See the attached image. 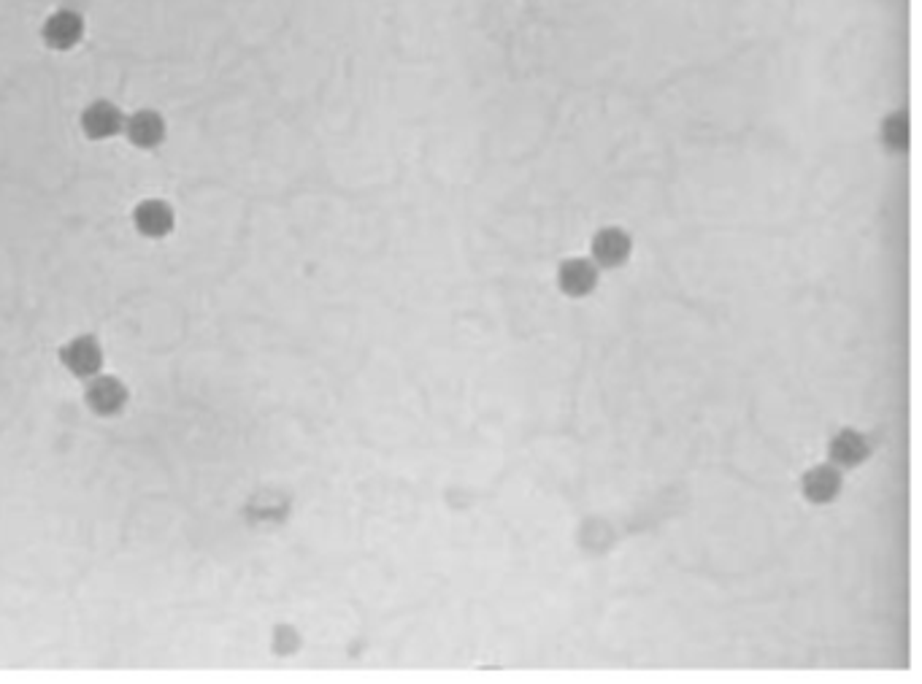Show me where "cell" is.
<instances>
[{"label":"cell","instance_id":"6da1fadb","mask_svg":"<svg viewBox=\"0 0 922 684\" xmlns=\"http://www.w3.org/2000/svg\"><path fill=\"white\" fill-rule=\"evenodd\" d=\"M63 363L68 365V371L82 379L98 376V371L103 368V352L98 347V341L92 336H79L71 344H65L63 349Z\"/></svg>","mask_w":922,"mask_h":684},{"label":"cell","instance_id":"7a4b0ae2","mask_svg":"<svg viewBox=\"0 0 922 684\" xmlns=\"http://www.w3.org/2000/svg\"><path fill=\"white\" fill-rule=\"evenodd\" d=\"M82 128L90 138H111L117 136L119 130L125 128V117L122 111L109 101H95L90 103L82 114Z\"/></svg>","mask_w":922,"mask_h":684},{"label":"cell","instance_id":"3957f363","mask_svg":"<svg viewBox=\"0 0 922 684\" xmlns=\"http://www.w3.org/2000/svg\"><path fill=\"white\" fill-rule=\"evenodd\" d=\"M84 33V22L76 11H55L52 17L46 19L44 25V41L52 49H71L79 44V38Z\"/></svg>","mask_w":922,"mask_h":684},{"label":"cell","instance_id":"277c9868","mask_svg":"<svg viewBox=\"0 0 922 684\" xmlns=\"http://www.w3.org/2000/svg\"><path fill=\"white\" fill-rule=\"evenodd\" d=\"M125 133H128L130 144L141 146V149H155L163 144L165 138V122L157 111H136L133 117L125 119Z\"/></svg>","mask_w":922,"mask_h":684},{"label":"cell","instance_id":"5b68a950","mask_svg":"<svg viewBox=\"0 0 922 684\" xmlns=\"http://www.w3.org/2000/svg\"><path fill=\"white\" fill-rule=\"evenodd\" d=\"M136 228L149 238H160L168 236L171 228H174V209L168 206L165 201H157V198H149V201L138 203L136 214Z\"/></svg>","mask_w":922,"mask_h":684},{"label":"cell","instance_id":"8992f818","mask_svg":"<svg viewBox=\"0 0 922 684\" xmlns=\"http://www.w3.org/2000/svg\"><path fill=\"white\" fill-rule=\"evenodd\" d=\"M128 401V390L125 384L114 379V376H95L87 390V403L98 414H117Z\"/></svg>","mask_w":922,"mask_h":684},{"label":"cell","instance_id":"52a82bcc","mask_svg":"<svg viewBox=\"0 0 922 684\" xmlns=\"http://www.w3.org/2000/svg\"><path fill=\"white\" fill-rule=\"evenodd\" d=\"M593 255L603 268L622 265L630 255V236L620 228H603L593 241Z\"/></svg>","mask_w":922,"mask_h":684},{"label":"cell","instance_id":"ba28073f","mask_svg":"<svg viewBox=\"0 0 922 684\" xmlns=\"http://www.w3.org/2000/svg\"><path fill=\"white\" fill-rule=\"evenodd\" d=\"M595 282H598V271H595L593 263H587V260H568L560 268V287L568 292V295H587V292L593 290Z\"/></svg>","mask_w":922,"mask_h":684},{"label":"cell","instance_id":"9c48e42d","mask_svg":"<svg viewBox=\"0 0 922 684\" xmlns=\"http://www.w3.org/2000/svg\"><path fill=\"white\" fill-rule=\"evenodd\" d=\"M839 487H841V479L831 466H817L814 471L806 474L804 493L809 501L825 503V501H831V498H836Z\"/></svg>","mask_w":922,"mask_h":684},{"label":"cell","instance_id":"30bf717a","mask_svg":"<svg viewBox=\"0 0 922 684\" xmlns=\"http://www.w3.org/2000/svg\"><path fill=\"white\" fill-rule=\"evenodd\" d=\"M868 452H871L868 441L855 430H844L831 444L833 460H839L841 466H858L860 460H866Z\"/></svg>","mask_w":922,"mask_h":684},{"label":"cell","instance_id":"8fae6325","mask_svg":"<svg viewBox=\"0 0 922 684\" xmlns=\"http://www.w3.org/2000/svg\"><path fill=\"white\" fill-rule=\"evenodd\" d=\"M885 136H887V141L895 146V149H898V146H904L906 144V117H901V114L890 117Z\"/></svg>","mask_w":922,"mask_h":684}]
</instances>
